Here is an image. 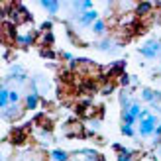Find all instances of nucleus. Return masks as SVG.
<instances>
[{"label": "nucleus", "instance_id": "obj_21", "mask_svg": "<svg viewBox=\"0 0 161 161\" xmlns=\"http://www.w3.org/2000/svg\"><path fill=\"white\" fill-rule=\"evenodd\" d=\"M118 85L122 86V88H130V85H132V75L122 73V75L118 77Z\"/></svg>", "mask_w": 161, "mask_h": 161}, {"label": "nucleus", "instance_id": "obj_13", "mask_svg": "<svg viewBox=\"0 0 161 161\" xmlns=\"http://www.w3.org/2000/svg\"><path fill=\"white\" fill-rule=\"evenodd\" d=\"M91 31H92V36H98V37H106V31H108V24H106V20H98V22H94L92 24V28H91Z\"/></svg>", "mask_w": 161, "mask_h": 161}, {"label": "nucleus", "instance_id": "obj_1", "mask_svg": "<svg viewBox=\"0 0 161 161\" xmlns=\"http://www.w3.org/2000/svg\"><path fill=\"white\" fill-rule=\"evenodd\" d=\"M157 124H159L157 114H151L149 110L143 108L142 114H140V120H138V138H142V140L151 138L153 132H155V128H157Z\"/></svg>", "mask_w": 161, "mask_h": 161}, {"label": "nucleus", "instance_id": "obj_4", "mask_svg": "<svg viewBox=\"0 0 161 161\" xmlns=\"http://www.w3.org/2000/svg\"><path fill=\"white\" fill-rule=\"evenodd\" d=\"M138 53L142 55V57L149 59V61L157 59L161 55V39H147L142 47H138Z\"/></svg>", "mask_w": 161, "mask_h": 161}, {"label": "nucleus", "instance_id": "obj_18", "mask_svg": "<svg viewBox=\"0 0 161 161\" xmlns=\"http://www.w3.org/2000/svg\"><path fill=\"white\" fill-rule=\"evenodd\" d=\"M42 34V31H39ZM39 43H42L45 49H51L53 43H55V36H53V31H45V34H42V39H39Z\"/></svg>", "mask_w": 161, "mask_h": 161}, {"label": "nucleus", "instance_id": "obj_8", "mask_svg": "<svg viewBox=\"0 0 161 161\" xmlns=\"http://www.w3.org/2000/svg\"><path fill=\"white\" fill-rule=\"evenodd\" d=\"M24 106H20V104H10L8 108H4L2 110V118L6 120V122H16L18 118H22V114H24Z\"/></svg>", "mask_w": 161, "mask_h": 161}, {"label": "nucleus", "instance_id": "obj_14", "mask_svg": "<svg viewBox=\"0 0 161 161\" xmlns=\"http://www.w3.org/2000/svg\"><path fill=\"white\" fill-rule=\"evenodd\" d=\"M36 140L42 143V146H49V143L53 142V134L49 130H42V128H39V130L36 132Z\"/></svg>", "mask_w": 161, "mask_h": 161}, {"label": "nucleus", "instance_id": "obj_19", "mask_svg": "<svg viewBox=\"0 0 161 161\" xmlns=\"http://www.w3.org/2000/svg\"><path fill=\"white\" fill-rule=\"evenodd\" d=\"M159 146H161V122L157 124V128H155L153 136H151V147H153V149H157Z\"/></svg>", "mask_w": 161, "mask_h": 161}, {"label": "nucleus", "instance_id": "obj_17", "mask_svg": "<svg viewBox=\"0 0 161 161\" xmlns=\"http://www.w3.org/2000/svg\"><path fill=\"white\" fill-rule=\"evenodd\" d=\"M140 98H142L143 102H147V104H151V102H155V88L143 86L142 91H140Z\"/></svg>", "mask_w": 161, "mask_h": 161}, {"label": "nucleus", "instance_id": "obj_27", "mask_svg": "<svg viewBox=\"0 0 161 161\" xmlns=\"http://www.w3.org/2000/svg\"><path fill=\"white\" fill-rule=\"evenodd\" d=\"M59 57H61V59H65V61H69V63H71V61H75V57H73L71 53H67V51H61V53H59Z\"/></svg>", "mask_w": 161, "mask_h": 161}, {"label": "nucleus", "instance_id": "obj_11", "mask_svg": "<svg viewBox=\"0 0 161 161\" xmlns=\"http://www.w3.org/2000/svg\"><path fill=\"white\" fill-rule=\"evenodd\" d=\"M39 6L43 8V10L49 14V16H57L59 10H61V4L59 0H39Z\"/></svg>", "mask_w": 161, "mask_h": 161}, {"label": "nucleus", "instance_id": "obj_9", "mask_svg": "<svg viewBox=\"0 0 161 161\" xmlns=\"http://www.w3.org/2000/svg\"><path fill=\"white\" fill-rule=\"evenodd\" d=\"M92 47H94V49H98V51H110V53H112V51L120 49V43H116L110 36H106V37H102L100 42H96Z\"/></svg>", "mask_w": 161, "mask_h": 161}, {"label": "nucleus", "instance_id": "obj_28", "mask_svg": "<svg viewBox=\"0 0 161 161\" xmlns=\"http://www.w3.org/2000/svg\"><path fill=\"white\" fill-rule=\"evenodd\" d=\"M140 161H157V159H155V155L146 153V155H142V157H140Z\"/></svg>", "mask_w": 161, "mask_h": 161}, {"label": "nucleus", "instance_id": "obj_16", "mask_svg": "<svg viewBox=\"0 0 161 161\" xmlns=\"http://www.w3.org/2000/svg\"><path fill=\"white\" fill-rule=\"evenodd\" d=\"M10 106V86H6L2 85L0 86V108H8Z\"/></svg>", "mask_w": 161, "mask_h": 161}, {"label": "nucleus", "instance_id": "obj_2", "mask_svg": "<svg viewBox=\"0 0 161 161\" xmlns=\"http://www.w3.org/2000/svg\"><path fill=\"white\" fill-rule=\"evenodd\" d=\"M37 36H39V30H34V26H28V30H24V24L18 26V36H16V42L14 45L20 47V49H28L37 42Z\"/></svg>", "mask_w": 161, "mask_h": 161}, {"label": "nucleus", "instance_id": "obj_10", "mask_svg": "<svg viewBox=\"0 0 161 161\" xmlns=\"http://www.w3.org/2000/svg\"><path fill=\"white\" fill-rule=\"evenodd\" d=\"M153 8H155L153 2H138L134 14H136V18H146V16H149L151 12H153Z\"/></svg>", "mask_w": 161, "mask_h": 161}, {"label": "nucleus", "instance_id": "obj_24", "mask_svg": "<svg viewBox=\"0 0 161 161\" xmlns=\"http://www.w3.org/2000/svg\"><path fill=\"white\" fill-rule=\"evenodd\" d=\"M39 55H42L43 59H57V53H55L53 49H45V47L39 49Z\"/></svg>", "mask_w": 161, "mask_h": 161}, {"label": "nucleus", "instance_id": "obj_7", "mask_svg": "<svg viewBox=\"0 0 161 161\" xmlns=\"http://www.w3.org/2000/svg\"><path fill=\"white\" fill-rule=\"evenodd\" d=\"M39 102H42V94H39L34 86H30V92L26 94V98H24V108L31 112L39 106Z\"/></svg>", "mask_w": 161, "mask_h": 161}, {"label": "nucleus", "instance_id": "obj_6", "mask_svg": "<svg viewBox=\"0 0 161 161\" xmlns=\"http://www.w3.org/2000/svg\"><path fill=\"white\" fill-rule=\"evenodd\" d=\"M98 20H100L98 10H88V12H83V14H75V18H73V22L79 28H92V24L98 22Z\"/></svg>", "mask_w": 161, "mask_h": 161}, {"label": "nucleus", "instance_id": "obj_30", "mask_svg": "<svg viewBox=\"0 0 161 161\" xmlns=\"http://www.w3.org/2000/svg\"><path fill=\"white\" fill-rule=\"evenodd\" d=\"M116 161H134V157L132 155H118Z\"/></svg>", "mask_w": 161, "mask_h": 161}, {"label": "nucleus", "instance_id": "obj_31", "mask_svg": "<svg viewBox=\"0 0 161 161\" xmlns=\"http://www.w3.org/2000/svg\"><path fill=\"white\" fill-rule=\"evenodd\" d=\"M155 159H157V161H161V146L155 149Z\"/></svg>", "mask_w": 161, "mask_h": 161}, {"label": "nucleus", "instance_id": "obj_5", "mask_svg": "<svg viewBox=\"0 0 161 161\" xmlns=\"http://www.w3.org/2000/svg\"><path fill=\"white\" fill-rule=\"evenodd\" d=\"M142 104L138 100H134L132 102V106L128 108V110H122V124L126 126H134V124H138V120H140V114H142Z\"/></svg>", "mask_w": 161, "mask_h": 161}, {"label": "nucleus", "instance_id": "obj_25", "mask_svg": "<svg viewBox=\"0 0 161 161\" xmlns=\"http://www.w3.org/2000/svg\"><path fill=\"white\" fill-rule=\"evenodd\" d=\"M85 128H88V130H91V132H98V128H100V120L98 118H94V120H88V124L85 126Z\"/></svg>", "mask_w": 161, "mask_h": 161}, {"label": "nucleus", "instance_id": "obj_23", "mask_svg": "<svg viewBox=\"0 0 161 161\" xmlns=\"http://www.w3.org/2000/svg\"><path fill=\"white\" fill-rule=\"evenodd\" d=\"M22 100V94L18 88H10V104H20Z\"/></svg>", "mask_w": 161, "mask_h": 161}, {"label": "nucleus", "instance_id": "obj_3", "mask_svg": "<svg viewBox=\"0 0 161 161\" xmlns=\"http://www.w3.org/2000/svg\"><path fill=\"white\" fill-rule=\"evenodd\" d=\"M10 80H14L16 85H26L28 83V73L26 69H24L20 63H14V65H10V69H8V75L4 77V83L2 85H10Z\"/></svg>", "mask_w": 161, "mask_h": 161}, {"label": "nucleus", "instance_id": "obj_22", "mask_svg": "<svg viewBox=\"0 0 161 161\" xmlns=\"http://www.w3.org/2000/svg\"><path fill=\"white\" fill-rule=\"evenodd\" d=\"M120 132H122V136H126V138H136V136H138V132L134 130V126H126V124L120 126Z\"/></svg>", "mask_w": 161, "mask_h": 161}, {"label": "nucleus", "instance_id": "obj_20", "mask_svg": "<svg viewBox=\"0 0 161 161\" xmlns=\"http://www.w3.org/2000/svg\"><path fill=\"white\" fill-rule=\"evenodd\" d=\"M114 88H116V83H114V80H106V83L100 86V94H102V96H110L112 92H114Z\"/></svg>", "mask_w": 161, "mask_h": 161}, {"label": "nucleus", "instance_id": "obj_26", "mask_svg": "<svg viewBox=\"0 0 161 161\" xmlns=\"http://www.w3.org/2000/svg\"><path fill=\"white\" fill-rule=\"evenodd\" d=\"M51 28H53V22H51V20H45L42 26H39V31H42V34H45V31H51Z\"/></svg>", "mask_w": 161, "mask_h": 161}, {"label": "nucleus", "instance_id": "obj_12", "mask_svg": "<svg viewBox=\"0 0 161 161\" xmlns=\"http://www.w3.org/2000/svg\"><path fill=\"white\" fill-rule=\"evenodd\" d=\"M118 102H120V106H122V110H128V108L132 106L134 98H132L130 88H122V91H120V94H118Z\"/></svg>", "mask_w": 161, "mask_h": 161}, {"label": "nucleus", "instance_id": "obj_29", "mask_svg": "<svg viewBox=\"0 0 161 161\" xmlns=\"http://www.w3.org/2000/svg\"><path fill=\"white\" fill-rule=\"evenodd\" d=\"M149 106H151V108H153V110L157 112V114H161V102H151V104H149Z\"/></svg>", "mask_w": 161, "mask_h": 161}, {"label": "nucleus", "instance_id": "obj_15", "mask_svg": "<svg viewBox=\"0 0 161 161\" xmlns=\"http://www.w3.org/2000/svg\"><path fill=\"white\" fill-rule=\"evenodd\" d=\"M49 159L51 161H71V153L65 149H51V153H49Z\"/></svg>", "mask_w": 161, "mask_h": 161}]
</instances>
